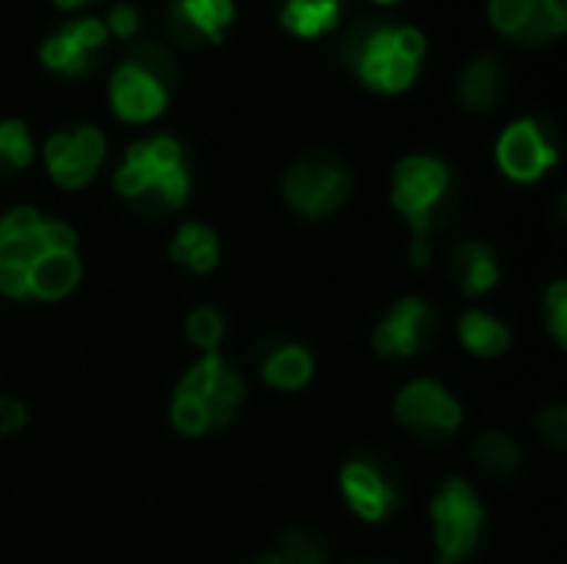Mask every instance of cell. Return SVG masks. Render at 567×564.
Returning a JSON list of instances; mask_svg holds the SVG:
<instances>
[{"instance_id":"3","label":"cell","mask_w":567,"mask_h":564,"mask_svg":"<svg viewBox=\"0 0 567 564\" xmlns=\"http://www.w3.org/2000/svg\"><path fill=\"white\" fill-rule=\"evenodd\" d=\"M452 199V170L435 156H405L392 173V206L412 229V243H429Z\"/></svg>"},{"instance_id":"2","label":"cell","mask_w":567,"mask_h":564,"mask_svg":"<svg viewBox=\"0 0 567 564\" xmlns=\"http://www.w3.org/2000/svg\"><path fill=\"white\" fill-rule=\"evenodd\" d=\"M425 57V33L409 23H369L349 40V63L379 93H402L415 83Z\"/></svg>"},{"instance_id":"25","label":"cell","mask_w":567,"mask_h":564,"mask_svg":"<svg viewBox=\"0 0 567 564\" xmlns=\"http://www.w3.org/2000/svg\"><path fill=\"white\" fill-rule=\"evenodd\" d=\"M33 160L30 130L20 120H0V170H23Z\"/></svg>"},{"instance_id":"22","label":"cell","mask_w":567,"mask_h":564,"mask_svg":"<svg viewBox=\"0 0 567 564\" xmlns=\"http://www.w3.org/2000/svg\"><path fill=\"white\" fill-rule=\"evenodd\" d=\"M342 0H279V20L289 33L316 40L339 23Z\"/></svg>"},{"instance_id":"23","label":"cell","mask_w":567,"mask_h":564,"mask_svg":"<svg viewBox=\"0 0 567 564\" xmlns=\"http://www.w3.org/2000/svg\"><path fill=\"white\" fill-rule=\"evenodd\" d=\"M472 455H475V465L482 469V475H488L495 482H508L522 469V445L508 432L478 435Z\"/></svg>"},{"instance_id":"31","label":"cell","mask_w":567,"mask_h":564,"mask_svg":"<svg viewBox=\"0 0 567 564\" xmlns=\"http://www.w3.org/2000/svg\"><path fill=\"white\" fill-rule=\"evenodd\" d=\"M110 30H113L116 37H133V33L140 30V13H136L130 3H116V7L110 10Z\"/></svg>"},{"instance_id":"17","label":"cell","mask_w":567,"mask_h":564,"mask_svg":"<svg viewBox=\"0 0 567 564\" xmlns=\"http://www.w3.org/2000/svg\"><path fill=\"white\" fill-rule=\"evenodd\" d=\"M83 263L76 249H50L30 263V296L43 302H56L80 286Z\"/></svg>"},{"instance_id":"18","label":"cell","mask_w":567,"mask_h":564,"mask_svg":"<svg viewBox=\"0 0 567 564\" xmlns=\"http://www.w3.org/2000/svg\"><path fill=\"white\" fill-rule=\"evenodd\" d=\"M169 259L186 266L196 276H206L219 263V239L209 226L203 223H183L169 243Z\"/></svg>"},{"instance_id":"20","label":"cell","mask_w":567,"mask_h":564,"mask_svg":"<svg viewBox=\"0 0 567 564\" xmlns=\"http://www.w3.org/2000/svg\"><path fill=\"white\" fill-rule=\"evenodd\" d=\"M502 93H505V70L495 57L472 60L458 76V100L468 110H488L502 100Z\"/></svg>"},{"instance_id":"28","label":"cell","mask_w":567,"mask_h":564,"mask_svg":"<svg viewBox=\"0 0 567 564\" xmlns=\"http://www.w3.org/2000/svg\"><path fill=\"white\" fill-rule=\"evenodd\" d=\"M542 442L551 452H565L567 449V406H548L542 409V416L535 419Z\"/></svg>"},{"instance_id":"7","label":"cell","mask_w":567,"mask_h":564,"mask_svg":"<svg viewBox=\"0 0 567 564\" xmlns=\"http://www.w3.org/2000/svg\"><path fill=\"white\" fill-rule=\"evenodd\" d=\"M395 419L425 442H442L458 432L462 402L435 379H415L395 396Z\"/></svg>"},{"instance_id":"27","label":"cell","mask_w":567,"mask_h":564,"mask_svg":"<svg viewBox=\"0 0 567 564\" xmlns=\"http://www.w3.org/2000/svg\"><path fill=\"white\" fill-rule=\"evenodd\" d=\"M169 419H173V429L186 439H199L213 429V419L206 412V406L199 399H189V396H173V406H169Z\"/></svg>"},{"instance_id":"11","label":"cell","mask_w":567,"mask_h":564,"mask_svg":"<svg viewBox=\"0 0 567 564\" xmlns=\"http://www.w3.org/2000/svg\"><path fill=\"white\" fill-rule=\"evenodd\" d=\"M106 156V136L96 126H76L53 133L43 146L47 173L63 189H80L93 180Z\"/></svg>"},{"instance_id":"32","label":"cell","mask_w":567,"mask_h":564,"mask_svg":"<svg viewBox=\"0 0 567 564\" xmlns=\"http://www.w3.org/2000/svg\"><path fill=\"white\" fill-rule=\"evenodd\" d=\"M56 7H80V3H86V0H53Z\"/></svg>"},{"instance_id":"4","label":"cell","mask_w":567,"mask_h":564,"mask_svg":"<svg viewBox=\"0 0 567 564\" xmlns=\"http://www.w3.org/2000/svg\"><path fill=\"white\" fill-rule=\"evenodd\" d=\"M173 80V60L163 47L146 43L123 60L110 76V103L113 113L126 123L156 120L166 110Z\"/></svg>"},{"instance_id":"16","label":"cell","mask_w":567,"mask_h":564,"mask_svg":"<svg viewBox=\"0 0 567 564\" xmlns=\"http://www.w3.org/2000/svg\"><path fill=\"white\" fill-rule=\"evenodd\" d=\"M445 266H449V276L462 286L465 296H482L488 289L498 286L502 279V266H498V256L488 243H478V239H462L452 246V253L445 256Z\"/></svg>"},{"instance_id":"14","label":"cell","mask_w":567,"mask_h":564,"mask_svg":"<svg viewBox=\"0 0 567 564\" xmlns=\"http://www.w3.org/2000/svg\"><path fill=\"white\" fill-rule=\"evenodd\" d=\"M106 43V27L93 17L86 20H73V23H63L56 33H50L43 40V63L63 76H80L86 73L90 60L103 50Z\"/></svg>"},{"instance_id":"19","label":"cell","mask_w":567,"mask_h":564,"mask_svg":"<svg viewBox=\"0 0 567 564\" xmlns=\"http://www.w3.org/2000/svg\"><path fill=\"white\" fill-rule=\"evenodd\" d=\"M316 376V359L306 346H279L272 349L266 359H262V379L272 386V389H282V392H299L302 386H309Z\"/></svg>"},{"instance_id":"6","label":"cell","mask_w":567,"mask_h":564,"mask_svg":"<svg viewBox=\"0 0 567 564\" xmlns=\"http://www.w3.org/2000/svg\"><path fill=\"white\" fill-rule=\"evenodd\" d=\"M349 189H352V176L346 163H339L336 156H306L292 163L282 180L286 203L309 219H322L336 213L346 203Z\"/></svg>"},{"instance_id":"30","label":"cell","mask_w":567,"mask_h":564,"mask_svg":"<svg viewBox=\"0 0 567 564\" xmlns=\"http://www.w3.org/2000/svg\"><path fill=\"white\" fill-rule=\"evenodd\" d=\"M27 406L20 402V399H7V396H0V439H7V435H17L23 425H27Z\"/></svg>"},{"instance_id":"21","label":"cell","mask_w":567,"mask_h":564,"mask_svg":"<svg viewBox=\"0 0 567 564\" xmlns=\"http://www.w3.org/2000/svg\"><path fill=\"white\" fill-rule=\"evenodd\" d=\"M458 336L465 342V349L472 356H482V359H498L512 349V332L502 319H495L492 312L485 309H468L462 312L458 319Z\"/></svg>"},{"instance_id":"12","label":"cell","mask_w":567,"mask_h":564,"mask_svg":"<svg viewBox=\"0 0 567 564\" xmlns=\"http://www.w3.org/2000/svg\"><path fill=\"white\" fill-rule=\"evenodd\" d=\"M339 489L346 505L369 525L385 522L399 509V485L392 482L385 465H379L369 455H355L342 465Z\"/></svg>"},{"instance_id":"24","label":"cell","mask_w":567,"mask_h":564,"mask_svg":"<svg viewBox=\"0 0 567 564\" xmlns=\"http://www.w3.org/2000/svg\"><path fill=\"white\" fill-rule=\"evenodd\" d=\"M256 564H329L326 562V542L309 529H296V532L282 535L272 552L259 555Z\"/></svg>"},{"instance_id":"5","label":"cell","mask_w":567,"mask_h":564,"mask_svg":"<svg viewBox=\"0 0 567 564\" xmlns=\"http://www.w3.org/2000/svg\"><path fill=\"white\" fill-rule=\"evenodd\" d=\"M432 522L439 564H462L478 548L485 532V509L478 492L462 479H449L432 502Z\"/></svg>"},{"instance_id":"13","label":"cell","mask_w":567,"mask_h":564,"mask_svg":"<svg viewBox=\"0 0 567 564\" xmlns=\"http://www.w3.org/2000/svg\"><path fill=\"white\" fill-rule=\"evenodd\" d=\"M492 23L522 43H545L565 33L567 0H492Z\"/></svg>"},{"instance_id":"15","label":"cell","mask_w":567,"mask_h":564,"mask_svg":"<svg viewBox=\"0 0 567 564\" xmlns=\"http://www.w3.org/2000/svg\"><path fill=\"white\" fill-rule=\"evenodd\" d=\"M233 13V0H173L169 30L179 43H219Z\"/></svg>"},{"instance_id":"10","label":"cell","mask_w":567,"mask_h":564,"mask_svg":"<svg viewBox=\"0 0 567 564\" xmlns=\"http://www.w3.org/2000/svg\"><path fill=\"white\" fill-rule=\"evenodd\" d=\"M558 163V143L542 120H515L498 136V166L515 183H535Z\"/></svg>"},{"instance_id":"9","label":"cell","mask_w":567,"mask_h":564,"mask_svg":"<svg viewBox=\"0 0 567 564\" xmlns=\"http://www.w3.org/2000/svg\"><path fill=\"white\" fill-rule=\"evenodd\" d=\"M435 332H439L435 309L425 299H419V296H405L375 326L372 349L382 359H412V356H419V352L429 349V342L435 339Z\"/></svg>"},{"instance_id":"26","label":"cell","mask_w":567,"mask_h":564,"mask_svg":"<svg viewBox=\"0 0 567 564\" xmlns=\"http://www.w3.org/2000/svg\"><path fill=\"white\" fill-rule=\"evenodd\" d=\"M223 336H226V322H223V316H219L213 306H199V309H193V312L186 316V339H189L196 349L216 352L219 342H223Z\"/></svg>"},{"instance_id":"29","label":"cell","mask_w":567,"mask_h":564,"mask_svg":"<svg viewBox=\"0 0 567 564\" xmlns=\"http://www.w3.org/2000/svg\"><path fill=\"white\" fill-rule=\"evenodd\" d=\"M545 316H548V332L555 346H567V283L558 279L548 296H545Z\"/></svg>"},{"instance_id":"1","label":"cell","mask_w":567,"mask_h":564,"mask_svg":"<svg viewBox=\"0 0 567 564\" xmlns=\"http://www.w3.org/2000/svg\"><path fill=\"white\" fill-rule=\"evenodd\" d=\"M116 193L146 216H163L189 199V170L176 136H150L126 150L113 176Z\"/></svg>"},{"instance_id":"33","label":"cell","mask_w":567,"mask_h":564,"mask_svg":"<svg viewBox=\"0 0 567 564\" xmlns=\"http://www.w3.org/2000/svg\"><path fill=\"white\" fill-rule=\"evenodd\" d=\"M375 3H395V0H375Z\"/></svg>"},{"instance_id":"8","label":"cell","mask_w":567,"mask_h":564,"mask_svg":"<svg viewBox=\"0 0 567 564\" xmlns=\"http://www.w3.org/2000/svg\"><path fill=\"white\" fill-rule=\"evenodd\" d=\"M173 396L199 399L206 406L209 419H213V429H226L236 419V412H239V406L246 399V382L219 352H203V359H196L183 372Z\"/></svg>"}]
</instances>
